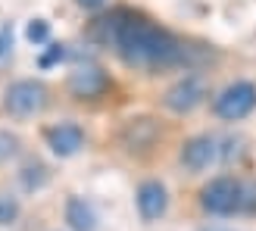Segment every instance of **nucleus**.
Wrapping results in <instances>:
<instances>
[{
	"label": "nucleus",
	"mask_w": 256,
	"mask_h": 231,
	"mask_svg": "<svg viewBox=\"0 0 256 231\" xmlns=\"http://www.w3.org/2000/svg\"><path fill=\"white\" fill-rule=\"evenodd\" d=\"M94 38L100 44L112 47L125 66H134V69L184 66L194 54V47H188L182 38H175L172 32L160 28L156 22L128 10H116L104 19H97Z\"/></svg>",
	"instance_id": "1"
},
{
	"label": "nucleus",
	"mask_w": 256,
	"mask_h": 231,
	"mask_svg": "<svg viewBox=\"0 0 256 231\" xmlns=\"http://www.w3.org/2000/svg\"><path fill=\"white\" fill-rule=\"evenodd\" d=\"M256 110V84L253 82H234L222 88L212 100V112L222 122H240Z\"/></svg>",
	"instance_id": "2"
},
{
	"label": "nucleus",
	"mask_w": 256,
	"mask_h": 231,
	"mask_svg": "<svg viewBox=\"0 0 256 231\" xmlns=\"http://www.w3.org/2000/svg\"><path fill=\"white\" fill-rule=\"evenodd\" d=\"M47 106V88L34 78H22L12 82L4 94V110L16 119H28V116H38Z\"/></svg>",
	"instance_id": "3"
},
{
	"label": "nucleus",
	"mask_w": 256,
	"mask_h": 231,
	"mask_svg": "<svg viewBox=\"0 0 256 231\" xmlns=\"http://www.w3.org/2000/svg\"><path fill=\"white\" fill-rule=\"evenodd\" d=\"M200 206L210 216H234L240 212V178L219 175L200 190Z\"/></svg>",
	"instance_id": "4"
},
{
	"label": "nucleus",
	"mask_w": 256,
	"mask_h": 231,
	"mask_svg": "<svg viewBox=\"0 0 256 231\" xmlns=\"http://www.w3.org/2000/svg\"><path fill=\"white\" fill-rule=\"evenodd\" d=\"M203 100H206V82H203L200 75H184L182 82H175L169 91H166L162 104H166V110H172L178 116H188V112H194Z\"/></svg>",
	"instance_id": "5"
},
{
	"label": "nucleus",
	"mask_w": 256,
	"mask_h": 231,
	"mask_svg": "<svg viewBox=\"0 0 256 231\" xmlns=\"http://www.w3.org/2000/svg\"><path fill=\"white\" fill-rule=\"evenodd\" d=\"M160 138H162V128H160V122L153 119V116H132L119 132V144L128 153H144V150H150L156 144Z\"/></svg>",
	"instance_id": "6"
},
{
	"label": "nucleus",
	"mask_w": 256,
	"mask_h": 231,
	"mask_svg": "<svg viewBox=\"0 0 256 231\" xmlns=\"http://www.w3.org/2000/svg\"><path fill=\"white\" fill-rule=\"evenodd\" d=\"M219 156H222V147L210 134H194L182 144V166L188 172H206Z\"/></svg>",
	"instance_id": "7"
},
{
	"label": "nucleus",
	"mask_w": 256,
	"mask_h": 231,
	"mask_svg": "<svg viewBox=\"0 0 256 231\" xmlns=\"http://www.w3.org/2000/svg\"><path fill=\"white\" fill-rule=\"evenodd\" d=\"M110 88V75L100 69V66H78L72 75H69V91L78 97V100H94L100 94H106Z\"/></svg>",
	"instance_id": "8"
},
{
	"label": "nucleus",
	"mask_w": 256,
	"mask_h": 231,
	"mask_svg": "<svg viewBox=\"0 0 256 231\" xmlns=\"http://www.w3.org/2000/svg\"><path fill=\"white\" fill-rule=\"evenodd\" d=\"M44 140L60 160H66V156H75V153L84 147V132L75 122H60V125L44 132Z\"/></svg>",
	"instance_id": "9"
},
{
	"label": "nucleus",
	"mask_w": 256,
	"mask_h": 231,
	"mask_svg": "<svg viewBox=\"0 0 256 231\" xmlns=\"http://www.w3.org/2000/svg\"><path fill=\"white\" fill-rule=\"evenodd\" d=\"M169 210V190L160 182H144L138 188V212L144 222H160Z\"/></svg>",
	"instance_id": "10"
},
{
	"label": "nucleus",
	"mask_w": 256,
	"mask_h": 231,
	"mask_svg": "<svg viewBox=\"0 0 256 231\" xmlns=\"http://www.w3.org/2000/svg\"><path fill=\"white\" fill-rule=\"evenodd\" d=\"M66 222L72 231H97V212L84 197H69L66 200Z\"/></svg>",
	"instance_id": "11"
},
{
	"label": "nucleus",
	"mask_w": 256,
	"mask_h": 231,
	"mask_svg": "<svg viewBox=\"0 0 256 231\" xmlns=\"http://www.w3.org/2000/svg\"><path fill=\"white\" fill-rule=\"evenodd\" d=\"M16 219H19V200L0 190V225H12Z\"/></svg>",
	"instance_id": "12"
},
{
	"label": "nucleus",
	"mask_w": 256,
	"mask_h": 231,
	"mask_svg": "<svg viewBox=\"0 0 256 231\" xmlns=\"http://www.w3.org/2000/svg\"><path fill=\"white\" fill-rule=\"evenodd\" d=\"M44 182H47V169H44L41 162H38V166H25V169H22V184H25V190H38Z\"/></svg>",
	"instance_id": "13"
},
{
	"label": "nucleus",
	"mask_w": 256,
	"mask_h": 231,
	"mask_svg": "<svg viewBox=\"0 0 256 231\" xmlns=\"http://www.w3.org/2000/svg\"><path fill=\"white\" fill-rule=\"evenodd\" d=\"M240 212H247V216L256 212V178L240 182Z\"/></svg>",
	"instance_id": "14"
},
{
	"label": "nucleus",
	"mask_w": 256,
	"mask_h": 231,
	"mask_svg": "<svg viewBox=\"0 0 256 231\" xmlns=\"http://www.w3.org/2000/svg\"><path fill=\"white\" fill-rule=\"evenodd\" d=\"M12 38H16L12 22H0V66L10 62V56H12Z\"/></svg>",
	"instance_id": "15"
},
{
	"label": "nucleus",
	"mask_w": 256,
	"mask_h": 231,
	"mask_svg": "<svg viewBox=\"0 0 256 231\" xmlns=\"http://www.w3.org/2000/svg\"><path fill=\"white\" fill-rule=\"evenodd\" d=\"M16 153H19V138L12 132H4V128H0V162L12 160Z\"/></svg>",
	"instance_id": "16"
},
{
	"label": "nucleus",
	"mask_w": 256,
	"mask_h": 231,
	"mask_svg": "<svg viewBox=\"0 0 256 231\" xmlns=\"http://www.w3.org/2000/svg\"><path fill=\"white\" fill-rule=\"evenodd\" d=\"M28 41L32 44H44L47 38H50V25H47V19H32V25H28Z\"/></svg>",
	"instance_id": "17"
},
{
	"label": "nucleus",
	"mask_w": 256,
	"mask_h": 231,
	"mask_svg": "<svg viewBox=\"0 0 256 231\" xmlns=\"http://www.w3.org/2000/svg\"><path fill=\"white\" fill-rule=\"evenodd\" d=\"M62 56H66V47H62V44H50V50L41 56V66L47 69V66H54V62H60Z\"/></svg>",
	"instance_id": "18"
},
{
	"label": "nucleus",
	"mask_w": 256,
	"mask_h": 231,
	"mask_svg": "<svg viewBox=\"0 0 256 231\" xmlns=\"http://www.w3.org/2000/svg\"><path fill=\"white\" fill-rule=\"evenodd\" d=\"M75 4H78L82 10H100V6H106L110 0H75Z\"/></svg>",
	"instance_id": "19"
},
{
	"label": "nucleus",
	"mask_w": 256,
	"mask_h": 231,
	"mask_svg": "<svg viewBox=\"0 0 256 231\" xmlns=\"http://www.w3.org/2000/svg\"><path fill=\"white\" fill-rule=\"evenodd\" d=\"M200 231H232V228H222V225H206V228H200Z\"/></svg>",
	"instance_id": "20"
}]
</instances>
